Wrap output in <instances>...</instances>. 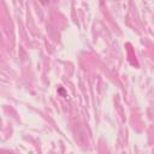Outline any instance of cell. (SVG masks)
<instances>
[{
    "mask_svg": "<svg viewBox=\"0 0 154 154\" xmlns=\"http://www.w3.org/2000/svg\"><path fill=\"white\" fill-rule=\"evenodd\" d=\"M58 93H59V94H61L64 99H67V93H66L61 87H59V88H58Z\"/></svg>",
    "mask_w": 154,
    "mask_h": 154,
    "instance_id": "cell-1",
    "label": "cell"
},
{
    "mask_svg": "<svg viewBox=\"0 0 154 154\" xmlns=\"http://www.w3.org/2000/svg\"><path fill=\"white\" fill-rule=\"evenodd\" d=\"M41 4H43V5H46V4H48V0H38Z\"/></svg>",
    "mask_w": 154,
    "mask_h": 154,
    "instance_id": "cell-2",
    "label": "cell"
}]
</instances>
